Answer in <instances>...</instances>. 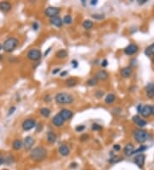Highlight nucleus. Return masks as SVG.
Masks as SVG:
<instances>
[{"label": "nucleus", "mask_w": 154, "mask_h": 170, "mask_svg": "<svg viewBox=\"0 0 154 170\" xmlns=\"http://www.w3.org/2000/svg\"><path fill=\"white\" fill-rule=\"evenodd\" d=\"M76 84H77V81L74 78H70L66 81V84H67V86H69V87H73Z\"/></svg>", "instance_id": "obj_29"}, {"label": "nucleus", "mask_w": 154, "mask_h": 170, "mask_svg": "<svg viewBox=\"0 0 154 170\" xmlns=\"http://www.w3.org/2000/svg\"><path fill=\"white\" fill-rule=\"evenodd\" d=\"M121 74L125 78L126 77H129L131 76V74H132V69L130 67H125V68H123L121 71Z\"/></svg>", "instance_id": "obj_21"}, {"label": "nucleus", "mask_w": 154, "mask_h": 170, "mask_svg": "<svg viewBox=\"0 0 154 170\" xmlns=\"http://www.w3.org/2000/svg\"><path fill=\"white\" fill-rule=\"evenodd\" d=\"M51 51V48H49V49H48V51L47 52H45V56H46L48 54V53H49V52Z\"/></svg>", "instance_id": "obj_49"}, {"label": "nucleus", "mask_w": 154, "mask_h": 170, "mask_svg": "<svg viewBox=\"0 0 154 170\" xmlns=\"http://www.w3.org/2000/svg\"><path fill=\"white\" fill-rule=\"evenodd\" d=\"M87 138H88V136H87V135H86V134L82 135V136L80 137V140H81V141H85V140H86V139Z\"/></svg>", "instance_id": "obj_38"}, {"label": "nucleus", "mask_w": 154, "mask_h": 170, "mask_svg": "<svg viewBox=\"0 0 154 170\" xmlns=\"http://www.w3.org/2000/svg\"><path fill=\"white\" fill-rule=\"evenodd\" d=\"M97 3H98L97 0H92V1H91V4L92 5H95V4H97Z\"/></svg>", "instance_id": "obj_44"}, {"label": "nucleus", "mask_w": 154, "mask_h": 170, "mask_svg": "<svg viewBox=\"0 0 154 170\" xmlns=\"http://www.w3.org/2000/svg\"><path fill=\"white\" fill-rule=\"evenodd\" d=\"M51 24L55 25L56 27H58V28H60V27H62V25H63V21H62V19L60 18V17H58L57 15V16H54L52 17V18H51Z\"/></svg>", "instance_id": "obj_18"}, {"label": "nucleus", "mask_w": 154, "mask_h": 170, "mask_svg": "<svg viewBox=\"0 0 154 170\" xmlns=\"http://www.w3.org/2000/svg\"><path fill=\"white\" fill-rule=\"evenodd\" d=\"M116 99V96H115V94H109L108 95L105 97V103L106 104H111V103H113L114 102V100Z\"/></svg>", "instance_id": "obj_24"}, {"label": "nucleus", "mask_w": 154, "mask_h": 170, "mask_svg": "<svg viewBox=\"0 0 154 170\" xmlns=\"http://www.w3.org/2000/svg\"><path fill=\"white\" fill-rule=\"evenodd\" d=\"M67 74H68V72H67V71H63V72H62L60 74V76L61 77H64L65 75H67Z\"/></svg>", "instance_id": "obj_46"}, {"label": "nucleus", "mask_w": 154, "mask_h": 170, "mask_svg": "<svg viewBox=\"0 0 154 170\" xmlns=\"http://www.w3.org/2000/svg\"><path fill=\"white\" fill-rule=\"evenodd\" d=\"M101 129H102V127L100 126L99 125H98V124H92V130H93V131H99V130H101Z\"/></svg>", "instance_id": "obj_34"}, {"label": "nucleus", "mask_w": 154, "mask_h": 170, "mask_svg": "<svg viewBox=\"0 0 154 170\" xmlns=\"http://www.w3.org/2000/svg\"><path fill=\"white\" fill-rule=\"evenodd\" d=\"M55 100L58 104H70L74 101V98L68 93H57L55 96Z\"/></svg>", "instance_id": "obj_2"}, {"label": "nucleus", "mask_w": 154, "mask_h": 170, "mask_svg": "<svg viewBox=\"0 0 154 170\" xmlns=\"http://www.w3.org/2000/svg\"><path fill=\"white\" fill-rule=\"evenodd\" d=\"M82 26H83V28H86V29H90V28H92V26H93V22L90 20H86L83 22Z\"/></svg>", "instance_id": "obj_28"}, {"label": "nucleus", "mask_w": 154, "mask_h": 170, "mask_svg": "<svg viewBox=\"0 0 154 170\" xmlns=\"http://www.w3.org/2000/svg\"><path fill=\"white\" fill-rule=\"evenodd\" d=\"M33 28H34V30H37V29H38V26L37 22H34V24H33Z\"/></svg>", "instance_id": "obj_41"}, {"label": "nucleus", "mask_w": 154, "mask_h": 170, "mask_svg": "<svg viewBox=\"0 0 154 170\" xmlns=\"http://www.w3.org/2000/svg\"><path fill=\"white\" fill-rule=\"evenodd\" d=\"M3 163H4V158L0 155V166H1Z\"/></svg>", "instance_id": "obj_42"}, {"label": "nucleus", "mask_w": 154, "mask_h": 170, "mask_svg": "<svg viewBox=\"0 0 154 170\" xmlns=\"http://www.w3.org/2000/svg\"><path fill=\"white\" fill-rule=\"evenodd\" d=\"M72 65H73V67H74V68H76V67L78 66V63H77V61L76 60H73L72 61Z\"/></svg>", "instance_id": "obj_37"}, {"label": "nucleus", "mask_w": 154, "mask_h": 170, "mask_svg": "<svg viewBox=\"0 0 154 170\" xmlns=\"http://www.w3.org/2000/svg\"><path fill=\"white\" fill-rule=\"evenodd\" d=\"M52 123H53V125H55V126L59 127V126H62V125H63V123H64V119H63L59 114H57V115H56L55 117L53 118Z\"/></svg>", "instance_id": "obj_14"}, {"label": "nucleus", "mask_w": 154, "mask_h": 170, "mask_svg": "<svg viewBox=\"0 0 154 170\" xmlns=\"http://www.w3.org/2000/svg\"><path fill=\"white\" fill-rule=\"evenodd\" d=\"M34 144V139L32 138V137L28 136L27 138H25L24 139V144H23V146H24V149L26 150H30L31 148L33 147V145Z\"/></svg>", "instance_id": "obj_9"}, {"label": "nucleus", "mask_w": 154, "mask_h": 170, "mask_svg": "<svg viewBox=\"0 0 154 170\" xmlns=\"http://www.w3.org/2000/svg\"><path fill=\"white\" fill-rule=\"evenodd\" d=\"M59 71H60V69L59 68H57V69H55L54 70V71H52V74H57V72H59Z\"/></svg>", "instance_id": "obj_43"}, {"label": "nucleus", "mask_w": 154, "mask_h": 170, "mask_svg": "<svg viewBox=\"0 0 154 170\" xmlns=\"http://www.w3.org/2000/svg\"><path fill=\"white\" fill-rule=\"evenodd\" d=\"M92 17L94 19H97V20H101V19L105 18V15H101V14H94L92 15Z\"/></svg>", "instance_id": "obj_33"}, {"label": "nucleus", "mask_w": 154, "mask_h": 170, "mask_svg": "<svg viewBox=\"0 0 154 170\" xmlns=\"http://www.w3.org/2000/svg\"><path fill=\"white\" fill-rule=\"evenodd\" d=\"M138 51V46L134 44H130L124 49V53L127 55H133Z\"/></svg>", "instance_id": "obj_10"}, {"label": "nucleus", "mask_w": 154, "mask_h": 170, "mask_svg": "<svg viewBox=\"0 0 154 170\" xmlns=\"http://www.w3.org/2000/svg\"><path fill=\"white\" fill-rule=\"evenodd\" d=\"M22 146H23L22 142L21 140H19V139H16V140H15L14 142H13V144H12L13 149H14V150H21Z\"/></svg>", "instance_id": "obj_22"}, {"label": "nucleus", "mask_w": 154, "mask_h": 170, "mask_svg": "<svg viewBox=\"0 0 154 170\" xmlns=\"http://www.w3.org/2000/svg\"><path fill=\"white\" fill-rule=\"evenodd\" d=\"M95 78L99 80H106L108 78V73L105 71H99L95 75Z\"/></svg>", "instance_id": "obj_17"}, {"label": "nucleus", "mask_w": 154, "mask_h": 170, "mask_svg": "<svg viewBox=\"0 0 154 170\" xmlns=\"http://www.w3.org/2000/svg\"><path fill=\"white\" fill-rule=\"evenodd\" d=\"M101 65L103 67H106L108 65V61L106 60V59H104V60L102 61V63H101Z\"/></svg>", "instance_id": "obj_36"}, {"label": "nucleus", "mask_w": 154, "mask_h": 170, "mask_svg": "<svg viewBox=\"0 0 154 170\" xmlns=\"http://www.w3.org/2000/svg\"><path fill=\"white\" fill-rule=\"evenodd\" d=\"M60 12V9L57 7H48L45 10V15L48 17L52 18L54 16H57L58 13Z\"/></svg>", "instance_id": "obj_6"}, {"label": "nucleus", "mask_w": 154, "mask_h": 170, "mask_svg": "<svg viewBox=\"0 0 154 170\" xmlns=\"http://www.w3.org/2000/svg\"><path fill=\"white\" fill-rule=\"evenodd\" d=\"M153 62H154V59H153Z\"/></svg>", "instance_id": "obj_52"}, {"label": "nucleus", "mask_w": 154, "mask_h": 170, "mask_svg": "<svg viewBox=\"0 0 154 170\" xmlns=\"http://www.w3.org/2000/svg\"><path fill=\"white\" fill-rule=\"evenodd\" d=\"M146 150V146H140V148L137 149V150H134V151H133V154H132V155L139 154V153H140V152H143L144 150Z\"/></svg>", "instance_id": "obj_32"}, {"label": "nucleus", "mask_w": 154, "mask_h": 170, "mask_svg": "<svg viewBox=\"0 0 154 170\" xmlns=\"http://www.w3.org/2000/svg\"><path fill=\"white\" fill-rule=\"evenodd\" d=\"M11 8H12V6L9 2H1L0 3V10L3 11V12H9L11 9Z\"/></svg>", "instance_id": "obj_15"}, {"label": "nucleus", "mask_w": 154, "mask_h": 170, "mask_svg": "<svg viewBox=\"0 0 154 170\" xmlns=\"http://www.w3.org/2000/svg\"><path fill=\"white\" fill-rule=\"evenodd\" d=\"M137 109H138L139 113H140V111H141V109H142V105H139L138 107H137Z\"/></svg>", "instance_id": "obj_45"}, {"label": "nucleus", "mask_w": 154, "mask_h": 170, "mask_svg": "<svg viewBox=\"0 0 154 170\" xmlns=\"http://www.w3.org/2000/svg\"><path fill=\"white\" fill-rule=\"evenodd\" d=\"M27 57L28 59L32 61H36L41 58V53L38 49H31L27 54Z\"/></svg>", "instance_id": "obj_5"}, {"label": "nucleus", "mask_w": 154, "mask_h": 170, "mask_svg": "<svg viewBox=\"0 0 154 170\" xmlns=\"http://www.w3.org/2000/svg\"><path fill=\"white\" fill-rule=\"evenodd\" d=\"M146 1H147V0H142V1H141V0H139V3H146Z\"/></svg>", "instance_id": "obj_47"}, {"label": "nucleus", "mask_w": 154, "mask_h": 170, "mask_svg": "<svg viewBox=\"0 0 154 170\" xmlns=\"http://www.w3.org/2000/svg\"><path fill=\"white\" fill-rule=\"evenodd\" d=\"M146 96L148 98H153L154 96V84H149L146 87Z\"/></svg>", "instance_id": "obj_16"}, {"label": "nucleus", "mask_w": 154, "mask_h": 170, "mask_svg": "<svg viewBox=\"0 0 154 170\" xmlns=\"http://www.w3.org/2000/svg\"><path fill=\"white\" fill-rule=\"evenodd\" d=\"M145 54L146 56H151L153 54H154V43L152 44L151 46H149L145 50Z\"/></svg>", "instance_id": "obj_26"}, {"label": "nucleus", "mask_w": 154, "mask_h": 170, "mask_svg": "<svg viewBox=\"0 0 154 170\" xmlns=\"http://www.w3.org/2000/svg\"><path fill=\"white\" fill-rule=\"evenodd\" d=\"M63 22H64L65 24H71V23H72V17H71L69 15H65L64 18H63Z\"/></svg>", "instance_id": "obj_30"}, {"label": "nucleus", "mask_w": 154, "mask_h": 170, "mask_svg": "<svg viewBox=\"0 0 154 170\" xmlns=\"http://www.w3.org/2000/svg\"><path fill=\"white\" fill-rule=\"evenodd\" d=\"M134 137L136 142L140 143V144H143L146 141L148 140L149 138V134L146 132V131L143 130H136L134 132Z\"/></svg>", "instance_id": "obj_4"}, {"label": "nucleus", "mask_w": 154, "mask_h": 170, "mask_svg": "<svg viewBox=\"0 0 154 170\" xmlns=\"http://www.w3.org/2000/svg\"><path fill=\"white\" fill-rule=\"evenodd\" d=\"M145 158L146 157L143 154H139L135 156V157H134V162L139 168L141 169V168H143L144 163H145Z\"/></svg>", "instance_id": "obj_8"}, {"label": "nucleus", "mask_w": 154, "mask_h": 170, "mask_svg": "<svg viewBox=\"0 0 154 170\" xmlns=\"http://www.w3.org/2000/svg\"><path fill=\"white\" fill-rule=\"evenodd\" d=\"M17 45H18V40L16 38H8L3 43V50L7 53H11L16 48Z\"/></svg>", "instance_id": "obj_3"}, {"label": "nucleus", "mask_w": 154, "mask_h": 170, "mask_svg": "<svg viewBox=\"0 0 154 170\" xmlns=\"http://www.w3.org/2000/svg\"><path fill=\"white\" fill-rule=\"evenodd\" d=\"M97 84H98V81L95 77H92V78L89 79V80L87 81V84L89 85V86H95Z\"/></svg>", "instance_id": "obj_31"}, {"label": "nucleus", "mask_w": 154, "mask_h": 170, "mask_svg": "<svg viewBox=\"0 0 154 170\" xmlns=\"http://www.w3.org/2000/svg\"><path fill=\"white\" fill-rule=\"evenodd\" d=\"M113 149H114L115 150H116V151H118V150H120V145H118V144H116V145L113 146Z\"/></svg>", "instance_id": "obj_40"}, {"label": "nucleus", "mask_w": 154, "mask_h": 170, "mask_svg": "<svg viewBox=\"0 0 154 170\" xmlns=\"http://www.w3.org/2000/svg\"><path fill=\"white\" fill-rule=\"evenodd\" d=\"M84 129H85L84 125H79V126H77L76 128V131H83Z\"/></svg>", "instance_id": "obj_35"}, {"label": "nucleus", "mask_w": 154, "mask_h": 170, "mask_svg": "<svg viewBox=\"0 0 154 170\" xmlns=\"http://www.w3.org/2000/svg\"><path fill=\"white\" fill-rule=\"evenodd\" d=\"M59 115H60L65 121V120H67V119H69L72 118L73 113H72V111H70V110H69V109H63L60 112Z\"/></svg>", "instance_id": "obj_11"}, {"label": "nucleus", "mask_w": 154, "mask_h": 170, "mask_svg": "<svg viewBox=\"0 0 154 170\" xmlns=\"http://www.w3.org/2000/svg\"><path fill=\"white\" fill-rule=\"evenodd\" d=\"M2 58H3V57H2V55H1V54H0V61L2 60Z\"/></svg>", "instance_id": "obj_50"}, {"label": "nucleus", "mask_w": 154, "mask_h": 170, "mask_svg": "<svg viewBox=\"0 0 154 170\" xmlns=\"http://www.w3.org/2000/svg\"><path fill=\"white\" fill-rule=\"evenodd\" d=\"M140 113L143 117H148L152 114V107L149 105H146L142 107V109L140 111Z\"/></svg>", "instance_id": "obj_13"}, {"label": "nucleus", "mask_w": 154, "mask_h": 170, "mask_svg": "<svg viewBox=\"0 0 154 170\" xmlns=\"http://www.w3.org/2000/svg\"><path fill=\"white\" fill-rule=\"evenodd\" d=\"M36 125V122L34 119H26L24 122L22 123V128L24 131H29L33 129Z\"/></svg>", "instance_id": "obj_7"}, {"label": "nucleus", "mask_w": 154, "mask_h": 170, "mask_svg": "<svg viewBox=\"0 0 154 170\" xmlns=\"http://www.w3.org/2000/svg\"><path fill=\"white\" fill-rule=\"evenodd\" d=\"M152 114L154 115V106L153 107H152Z\"/></svg>", "instance_id": "obj_48"}, {"label": "nucleus", "mask_w": 154, "mask_h": 170, "mask_svg": "<svg viewBox=\"0 0 154 170\" xmlns=\"http://www.w3.org/2000/svg\"><path fill=\"white\" fill-rule=\"evenodd\" d=\"M46 153H47V151L44 147H36L31 151L30 158L34 162H41L45 158Z\"/></svg>", "instance_id": "obj_1"}, {"label": "nucleus", "mask_w": 154, "mask_h": 170, "mask_svg": "<svg viewBox=\"0 0 154 170\" xmlns=\"http://www.w3.org/2000/svg\"><path fill=\"white\" fill-rule=\"evenodd\" d=\"M40 113H41L44 117L47 118V117H49L50 114H51V110L47 107H43L40 109Z\"/></svg>", "instance_id": "obj_27"}, {"label": "nucleus", "mask_w": 154, "mask_h": 170, "mask_svg": "<svg viewBox=\"0 0 154 170\" xmlns=\"http://www.w3.org/2000/svg\"><path fill=\"white\" fill-rule=\"evenodd\" d=\"M15 107H10V109H9V115H10L11 113H13L15 112Z\"/></svg>", "instance_id": "obj_39"}, {"label": "nucleus", "mask_w": 154, "mask_h": 170, "mask_svg": "<svg viewBox=\"0 0 154 170\" xmlns=\"http://www.w3.org/2000/svg\"><path fill=\"white\" fill-rule=\"evenodd\" d=\"M133 121H134L137 125H139L140 127H144L147 125V122H146L145 119H141V118H140L139 116H134V117H133Z\"/></svg>", "instance_id": "obj_12"}, {"label": "nucleus", "mask_w": 154, "mask_h": 170, "mask_svg": "<svg viewBox=\"0 0 154 170\" xmlns=\"http://www.w3.org/2000/svg\"><path fill=\"white\" fill-rule=\"evenodd\" d=\"M47 140L50 143H55L57 140V135L53 131H48L47 133Z\"/></svg>", "instance_id": "obj_23"}, {"label": "nucleus", "mask_w": 154, "mask_h": 170, "mask_svg": "<svg viewBox=\"0 0 154 170\" xmlns=\"http://www.w3.org/2000/svg\"><path fill=\"white\" fill-rule=\"evenodd\" d=\"M67 55H68V53H67V51L64 49L59 50V51L57 53V54H56V56H57L58 59H64V58L67 57Z\"/></svg>", "instance_id": "obj_25"}, {"label": "nucleus", "mask_w": 154, "mask_h": 170, "mask_svg": "<svg viewBox=\"0 0 154 170\" xmlns=\"http://www.w3.org/2000/svg\"><path fill=\"white\" fill-rule=\"evenodd\" d=\"M134 145H133L132 144H128L124 148V154L128 156H132L133 151H134Z\"/></svg>", "instance_id": "obj_20"}, {"label": "nucleus", "mask_w": 154, "mask_h": 170, "mask_svg": "<svg viewBox=\"0 0 154 170\" xmlns=\"http://www.w3.org/2000/svg\"><path fill=\"white\" fill-rule=\"evenodd\" d=\"M58 151H59V153H60L62 156H68V155L69 154V152H70V150H69V148L67 145H62L59 147V149H58Z\"/></svg>", "instance_id": "obj_19"}, {"label": "nucleus", "mask_w": 154, "mask_h": 170, "mask_svg": "<svg viewBox=\"0 0 154 170\" xmlns=\"http://www.w3.org/2000/svg\"><path fill=\"white\" fill-rule=\"evenodd\" d=\"M1 49H2V46L0 45V50H1Z\"/></svg>", "instance_id": "obj_51"}]
</instances>
